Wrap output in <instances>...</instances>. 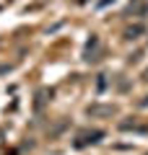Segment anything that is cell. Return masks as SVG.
<instances>
[{"label":"cell","instance_id":"cell-1","mask_svg":"<svg viewBox=\"0 0 148 155\" xmlns=\"http://www.w3.org/2000/svg\"><path fill=\"white\" fill-rule=\"evenodd\" d=\"M101 140H104V132H101V129H83V132L76 134L73 147H76V150H83V147H88V145L101 142Z\"/></svg>","mask_w":148,"mask_h":155},{"label":"cell","instance_id":"cell-2","mask_svg":"<svg viewBox=\"0 0 148 155\" xmlns=\"http://www.w3.org/2000/svg\"><path fill=\"white\" fill-rule=\"evenodd\" d=\"M99 54H101V39L99 36H91L86 41V49H83V60L86 62H96Z\"/></svg>","mask_w":148,"mask_h":155},{"label":"cell","instance_id":"cell-3","mask_svg":"<svg viewBox=\"0 0 148 155\" xmlns=\"http://www.w3.org/2000/svg\"><path fill=\"white\" fill-rule=\"evenodd\" d=\"M86 114L88 116H112V114H117V109L112 104H91L86 109Z\"/></svg>","mask_w":148,"mask_h":155},{"label":"cell","instance_id":"cell-4","mask_svg":"<svg viewBox=\"0 0 148 155\" xmlns=\"http://www.w3.org/2000/svg\"><path fill=\"white\" fill-rule=\"evenodd\" d=\"M120 129H125V132H130V129L132 132H148V124H138L135 119H132V122H122Z\"/></svg>","mask_w":148,"mask_h":155},{"label":"cell","instance_id":"cell-5","mask_svg":"<svg viewBox=\"0 0 148 155\" xmlns=\"http://www.w3.org/2000/svg\"><path fill=\"white\" fill-rule=\"evenodd\" d=\"M146 28H143V23H135L132 28H127L125 31V39H138V34H143Z\"/></svg>","mask_w":148,"mask_h":155},{"label":"cell","instance_id":"cell-6","mask_svg":"<svg viewBox=\"0 0 148 155\" xmlns=\"http://www.w3.org/2000/svg\"><path fill=\"white\" fill-rule=\"evenodd\" d=\"M5 72H11V65H0V75H5Z\"/></svg>","mask_w":148,"mask_h":155},{"label":"cell","instance_id":"cell-7","mask_svg":"<svg viewBox=\"0 0 148 155\" xmlns=\"http://www.w3.org/2000/svg\"><path fill=\"white\" fill-rule=\"evenodd\" d=\"M138 106H140V109H146V106H148V96H146V98H140V101H138Z\"/></svg>","mask_w":148,"mask_h":155},{"label":"cell","instance_id":"cell-8","mask_svg":"<svg viewBox=\"0 0 148 155\" xmlns=\"http://www.w3.org/2000/svg\"><path fill=\"white\" fill-rule=\"evenodd\" d=\"M3 137H5V132H3V129H0V145H3Z\"/></svg>","mask_w":148,"mask_h":155},{"label":"cell","instance_id":"cell-9","mask_svg":"<svg viewBox=\"0 0 148 155\" xmlns=\"http://www.w3.org/2000/svg\"><path fill=\"white\" fill-rule=\"evenodd\" d=\"M143 80H148V70H146V72H143Z\"/></svg>","mask_w":148,"mask_h":155}]
</instances>
